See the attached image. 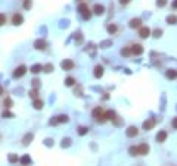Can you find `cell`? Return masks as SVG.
<instances>
[{
    "label": "cell",
    "instance_id": "6da1fadb",
    "mask_svg": "<svg viewBox=\"0 0 177 166\" xmlns=\"http://www.w3.org/2000/svg\"><path fill=\"white\" fill-rule=\"evenodd\" d=\"M92 115H93V118H95V121H96V122L103 123V122H106V121H108V119H106V115H105V110H103L102 107H96V109H93Z\"/></svg>",
    "mask_w": 177,
    "mask_h": 166
},
{
    "label": "cell",
    "instance_id": "7a4b0ae2",
    "mask_svg": "<svg viewBox=\"0 0 177 166\" xmlns=\"http://www.w3.org/2000/svg\"><path fill=\"white\" fill-rule=\"evenodd\" d=\"M78 10H80L83 19H90V18H92V10L88 9V6H87L86 3H80V5H78Z\"/></svg>",
    "mask_w": 177,
    "mask_h": 166
},
{
    "label": "cell",
    "instance_id": "3957f363",
    "mask_svg": "<svg viewBox=\"0 0 177 166\" xmlns=\"http://www.w3.org/2000/svg\"><path fill=\"white\" fill-rule=\"evenodd\" d=\"M69 121V118L67 116V115H59V116L50 119V125H58V123H67Z\"/></svg>",
    "mask_w": 177,
    "mask_h": 166
},
{
    "label": "cell",
    "instance_id": "277c9868",
    "mask_svg": "<svg viewBox=\"0 0 177 166\" xmlns=\"http://www.w3.org/2000/svg\"><path fill=\"white\" fill-rule=\"evenodd\" d=\"M25 72H27V66H24V65L15 68V71H14V78H21V76L25 75Z\"/></svg>",
    "mask_w": 177,
    "mask_h": 166
},
{
    "label": "cell",
    "instance_id": "5b68a950",
    "mask_svg": "<svg viewBox=\"0 0 177 166\" xmlns=\"http://www.w3.org/2000/svg\"><path fill=\"white\" fill-rule=\"evenodd\" d=\"M61 68L64 69V71H71L74 68V62L71 59H65V60H62L61 62Z\"/></svg>",
    "mask_w": 177,
    "mask_h": 166
},
{
    "label": "cell",
    "instance_id": "8992f818",
    "mask_svg": "<svg viewBox=\"0 0 177 166\" xmlns=\"http://www.w3.org/2000/svg\"><path fill=\"white\" fill-rule=\"evenodd\" d=\"M150 34H152V31H150L148 27H140L139 28V35H140V38H148Z\"/></svg>",
    "mask_w": 177,
    "mask_h": 166
},
{
    "label": "cell",
    "instance_id": "52a82bcc",
    "mask_svg": "<svg viewBox=\"0 0 177 166\" xmlns=\"http://www.w3.org/2000/svg\"><path fill=\"white\" fill-rule=\"evenodd\" d=\"M125 134H127V137H130V138H133V137H137V134H139V130L136 128V126H129L127 130H125Z\"/></svg>",
    "mask_w": 177,
    "mask_h": 166
},
{
    "label": "cell",
    "instance_id": "ba28073f",
    "mask_svg": "<svg viewBox=\"0 0 177 166\" xmlns=\"http://www.w3.org/2000/svg\"><path fill=\"white\" fill-rule=\"evenodd\" d=\"M93 13H95V15H99V16L103 15V13H105V6L99 5V3L95 5V6H93Z\"/></svg>",
    "mask_w": 177,
    "mask_h": 166
},
{
    "label": "cell",
    "instance_id": "9c48e42d",
    "mask_svg": "<svg viewBox=\"0 0 177 166\" xmlns=\"http://www.w3.org/2000/svg\"><path fill=\"white\" fill-rule=\"evenodd\" d=\"M24 22V16L21 13H15L14 16H12V24L14 25H21Z\"/></svg>",
    "mask_w": 177,
    "mask_h": 166
},
{
    "label": "cell",
    "instance_id": "30bf717a",
    "mask_svg": "<svg viewBox=\"0 0 177 166\" xmlns=\"http://www.w3.org/2000/svg\"><path fill=\"white\" fill-rule=\"evenodd\" d=\"M155 126V119H148L143 122V130L145 131H149V130H152Z\"/></svg>",
    "mask_w": 177,
    "mask_h": 166
},
{
    "label": "cell",
    "instance_id": "8fae6325",
    "mask_svg": "<svg viewBox=\"0 0 177 166\" xmlns=\"http://www.w3.org/2000/svg\"><path fill=\"white\" fill-rule=\"evenodd\" d=\"M131 53H133V55H137V56L142 55V53H143V47H142L140 44H133V46H131Z\"/></svg>",
    "mask_w": 177,
    "mask_h": 166
},
{
    "label": "cell",
    "instance_id": "7c38bea8",
    "mask_svg": "<svg viewBox=\"0 0 177 166\" xmlns=\"http://www.w3.org/2000/svg\"><path fill=\"white\" fill-rule=\"evenodd\" d=\"M93 75H95V78H102V76H103V66H100V65L95 66Z\"/></svg>",
    "mask_w": 177,
    "mask_h": 166
},
{
    "label": "cell",
    "instance_id": "4fadbf2b",
    "mask_svg": "<svg viewBox=\"0 0 177 166\" xmlns=\"http://www.w3.org/2000/svg\"><path fill=\"white\" fill-rule=\"evenodd\" d=\"M142 27V19L139 18H133L130 21V28H140Z\"/></svg>",
    "mask_w": 177,
    "mask_h": 166
},
{
    "label": "cell",
    "instance_id": "5bb4252c",
    "mask_svg": "<svg viewBox=\"0 0 177 166\" xmlns=\"http://www.w3.org/2000/svg\"><path fill=\"white\" fill-rule=\"evenodd\" d=\"M137 148H139V155H142V156L149 153V146L148 144H140V146H137Z\"/></svg>",
    "mask_w": 177,
    "mask_h": 166
},
{
    "label": "cell",
    "instance_id": "9a60e30c",
    "mask_svg": "<svg viewBox=\"0 0 177 166\" xmlns=\"http://www.w3.org/2000/svg\"><path fill=\"white\" fill-rule=\"evenodd\" d=\"M33 106H34V109H37V110H40V109H43V106H44V103H43V100L42 99H34V101H33Z\"/></svg>",
    "mask_w": 177,
    "mask_h": 166
},
{
    "label": "cell",
    "instance_id": "2e32d148",
    "mask_svg": "<svg viewBox=\"0 0 177 166\" xmlns=\"http://www.w3.org/2000/svg\"><path fill=\"white\" fill-rule=\"evenodd\" d=\"M167 140V132L165 131H159L158 134H157V141L158 143H164Z\"/></svg>",
    "mask_w": 177,
    "mask_h": 166
},
{
    "label": "cell",
    "instance_id": "e0dca14e",
    "mask_svg": "<svg viewBox=\"0 0 177 166\" xmlns=\"http://www.w3.org/2000/svg\"><path fill=\"white\" fill-rule=\"evenodd\" d=\"M34 47H35L37 50H44V49H46V41H44V40H35Z\"/></svg>",
    "mask_w": 177,
    "mask_h": 166
},
{
    "label": "cell",
    "instance_id": "ac0fdd59",
    "mask_svg": "<svg viewBox=\"0 0 177 166\" xmlns=\"http://www.w3.org/2000/svg\"><path fill=\"white\" fill-rule=\"evenodd\" d=\"M165 76H167L168 80H176L177 78V71L176 69H168L165 72Z\"/></svg>",
    "mask_w": 177,
    "mask_h": 166
},
{
    "label": "cell",
    "instance_id": "d6986e66",
    "mask_svg": "<svg viewBox=\"0 0 177 166\" xmlns=\"http://www.w3.org/2000/svg\"><path fill=\"white\" fill-rule=\"evenodd\" d=\"M105 115H106V119H109V121H115L117 119V113L114 110H106Z\"/></svg>",
    "mask_w": 177,
    "mask_h": 166
},
{
    "label": "cell",
    "instance_id": "ffe728a7",
    "mask_svg": "<svg viewBox=\"0 0 177 166\" xmlns=\"http://www.w3.org/2000/svg\"><path fill=\"white\" fill-rule=\"evenodd\" d=\"M30 163H31V157H30L28 155H25V156L21 157V165H22V166H28Z\"/></svg>",
    "mask_w": 177,
    "mask_h": 166
},
{
    "label": "cell",
    "instance_id": "44dd1931",
    "mask_svg": "<svg viewBox=\"0 0 177 166\" xmlns=\"http://www.w3.org/2000/svg\"><path fill=\"white\" fill-rule=\"evenodd\" d=\"M42 71H43V66L40 65V63H37V65L31 66V72H33V74H39V72H42Z\"/></svg>",
    "mask_w": 177,
    "mask_h": 166
},
{
    "label": "cell",
    "instance_id": "7402d4cb",
    "mask_svg": "<svg viewBox=\"0 0 177 166\" xmlns=\"http://www.w3.org/2000/svg\"><path fill=\"white\" fill-rule=\"evenodd\" d=\"M106 30H108V32H109V34H115V32H117V25H115V24L108 25V28H106Z\"/></svg>",
    "mask_w": 177,
    "mask_h": 166
},
{
    "label": "cell",
    "instance_id": "603a6c76",
    "mask_svg": "<svg viewBox=\"0 0 177 166\" xmlns=\"http://www.w3.org/2000/svg\"><path fill=\"white\" fill-rule=\"evenodd\" d=\"M121 55H123V56H130V55H131V47H124V49L121 50Z\"/></svg>",
    "mask_w": 177,
    "mask_h": 166
},
{
    "label": "cell",
    "instance_id": "cb8c5ba5",
    "mask_svg": "<svg viewBox=\"0 0 177 166\" xmlns=\"http://www.w3.org/2000/svg\"><path fill=\"white\" fill-rule=\"evenodd\" d=\"M74 84H75V80L72 78V76H68V78L65 80V85L67 87H72Z\"/></svg>",
    "mask_w": 177,
    "mask_h": 166
},
{
    "label": "cell",
    "instance_id": "d4e9b609",
    "mask_svg": "<svg viewBox=\"0 0 177 166\" xmlns=\"http://www.w3.org/2000/svg\"><path fill=\"white\" fill-rule=\"evenodd\" d=\"M129 153L131 156H136V155H139V148L136 147V146H131L130 148H129Z\"/></svg>",
    "mask_w": 177,
    "mask_h": 166
},
{
    "label": "cell",
    "instance_id": "484cf974",
    "mask_svg": "<svg viewBox=\"0 0 177 166\" xmlns=\"http://www.w3.org/2000/svg\"><path fill=\"white\" fill-rule=\"evenodd\" d=\"M177 22V16L176 15H170V16H167V24H176Z\"/></svg>",
    "mask_w": 177,
    "mask_h": 166
},
{
    "label": "cell",
    "instance_id": "4316f807",
    "mask_svg": "<svg viewBox=\"0 0 177 166\" xmlns=\"http://www.w3.org/2000/svg\"><path fill=\"white\" fill-rule=\"evenodd\" d=\"M31 140H33V134H27L24 138V146H27L28 143H31Z\"/></svg>",
    "mask_w": 177,
    "mask_h": 166
},
{
    "label": "cell",
    "instance_id": "83f0119b",
    "mask_svg": "<svg viewBox=\"0 0 177 166\" xmlns=\"http://www.w3.org/2000/svg\"><path fill=\"white\" fill-rule=\"evenodd\" d=\"M3 106H5L6 109H9V107L12 106V99H9V97L5 99V100H3Z\"/></svg>",
    "mask_w": 177,
    "mask_h": 166
},
{
    "label": "cell",
    "instance_id": "f1b7e54d",
    "mask_svg": "<svg viewBox=\"0 0 177 166\" xmlns=\"http://www.w3.org/2000/svg\"><path fill=\"white\" fill-rule=\"evenodd\" d=\"M88 132V128H87V126H80V128H78V134L80 135H86Z\"/></svg>",
    "mask_w": 177,
    "mask_h": 166
},
{
    "label": "cell",
    "instance_id": "f546056e",
    "mask_svg": "<svg viewBox=\"0 0 177 166\" xmlns=\"http://www.w3.org/2000/svg\"><path fill=\"white\" fill-rule=\"evenodd\" d=\"M15 115L12 113V112H9V110H5L3 113H2V118H14Z\"/></svg>",
    "mask_w": 177,
    "mask_h": 166
},
{
    "label": "cell",
    "instance_id": "4dcf8cb0",
    "mask_svg": "<svg viewBox=\"0 0 177 166\" xmlns=\"http://www.w3.org/2000/svg\"><path fill=\"white\" fill-rule=\"evenodd\" d=\"M31 6H33V0H25L24 2V9H31Z\"/></svg>",
    "mask_w": 177,
    "mask_h": 166
},
{
    "label": "cell",
    "instance_id": "1f68e13d",
    "mask_svg": "<svg viewBox=\"0 0 177 166\" xmlns=\"http://www.w3.org/2000/svg\"><path fill=\"white\" fill-rule=\"evenodd\" d=\"M37 94H39V91H37L35 88H33V90H30V91H28V96H30V97H33V99H37Z\"/></svg>",
    "mask_w": 177,
    "mask_h": 166
},
{
    "label": "cell",
    "instance_id": "d6a6232c",
    "mask_svg": "<svg viewBox=\"0 0 177 166\" xmlns=\"http://www.w3.org/2000/svg\"><path fill=\"white\" fill-rule=\"evenodd\" d=\"M6 21H7L6 15H5V13H0V27H2V25H5V24H6Z\"/></svg>",
    "mask_w": 177,
    "mask_h": 166
},
{
    "label": "cell",
    "instance_id": "836d02e7",
    "mask_svg": "<svg viewBox=\"0 0 177 166\" xmlns=\"http://www.w3.org/2000/svg\"><path fill=\"white\" fill-rule=\"evenodd\" d=\"M9 162H10V163H16V162H18V156H16V155H10V156H9Z\"/></svg>",
    "mask_w": 177,
    "mask_h": 166
},
{
    "label": "cell",
    "instance_id": "e575fe53",
    "mask_svg": "<svg viewBox=\"0 0 177 166\" xmlns=\"http://www.w3.org/2000/svg\"><path fill=\"white\" fill-rule=\"evenodd\" d=\"M165 5H167V0H158V2H157V6L158 7H164Z\"/></svg>",
    "mask_w": 177,
    "mask_h": 166
},
{
    "label": "cell",
    "instance_id": "d590c367",
    "mask_svg": "<svg viewBox=\"0 0 177 166\" xmlns=\"http://www.w3.org/2000/svg\"><path fill=\"white\" fill-rule=\"evenodd\" d=\"M39 87H40V81L37 80V78H35V80H33V88H35V90H37Z\"/></svg>",
    "mask_w": 177,
    "mask_h": 166
},
{
    "label": "cell",
    "instance_id": "8d00e7d4",
    "mask_svg": "<svg viewBox=\"0 0 177 166\" xmlns=\"http://www.w3.org/2000/svg\"><path fill=\"white\" fill-rule=\"evenodd\" d=\"M69 141H71V140H69V138H64V143H62V147H68V146L71 144Z\"/></svg>",
    "mask_w": 177,
    "mask_h": 166
},
{
    "label": "cell",
    "instance_id": "74e56055",
    "mask_svg": "<svg viewBox=\"0 0 177 166\" xmlns=\"http://www.w3.org/2000/svg\"><path fill=\"white\" fill-rule=\"evenodd\" d=\"M43 69H44V72H52L53 66L52 65H46V66H43Z\"/></svg>",
    "mask_w": 177,
    "mask_h": 166
},
{
    "label": "cell",
    "instance_id": "f35d334b",
    "mask_svg": "<svg viewBox=\"0 0 177 166\" xmlns=\"http://www.w3.org/2000/svg\"><path fill=\"white\" fill-rule=\"evenodd\" d=\"M161 35H162V31H161V30H155V31H154V37L158 38V37H161Z\"/></svg>",
    "mask_w": 177,
    "mask_h": 166
},
{
    "label": "cell",
    "instance_id": "ab89813d",
    "mask_svg": "<svg viewBox=\"0 0 177 166\" xmlns=\"http://www.w3.org/2000/svg\"><path fill=\"white\" fill-rule=\"evenodd\" d=\"M171 125H173V128H174V130H177V116L171 121Z\"/></svg>",
    "mask_w": 177,
    "mask_h": 166
},
{
    "label": "cell",
    "instance_id": "60d3db41",
    "mask_svg": "<svg viewBox=\"0 0 177 166\" xmlns=\"http://www.w3.org/2000/svg\"><path fill=\"white\" fill-rule=\"evenodd\" d=\"M171 6H173L174 9H177V0H173V3H171Z\"/></svg>",
    "mask_w": 177,
    "mask_h": 166
},
{
    "label": "cell",
    "instance_id": "b9f144b4",
    "mask_svg": "<svg viewBox=\"0 0 177 166\" xmlns=\"http://www.w3.org/2000/svg\"><path fill=\"white\" fill-rule=\"evenodd\" d=\"M129 2H130V0H120V3H121V5H127Z\"/></svg>",
    "mask_w": 177,
    "mask_h": 166
},
{
    "label": "cell",
    "instance_id": "7bdbcfd3",
    "mask_svg": "<svg viewBox=\"0 0 177 166\" xmlns=\"http://www.w3.org/2000/svg\"><path fill=\"white\" fill-rule=\"evenodd\" d=\"M2 94H3V87L0 85V96H2Z\"/></svg>",
    "mask_w": 177,
    "mask_h": 166
}]
</instances>
